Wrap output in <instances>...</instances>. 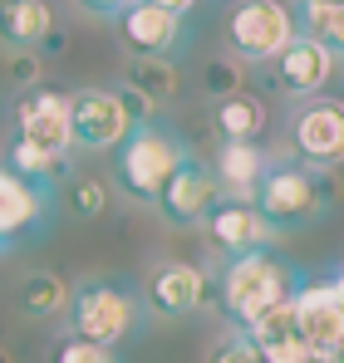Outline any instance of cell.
<instances>
[{"instance_id": "6da1fadb", "label": "cell", "mask_w": 344, "mask_h": 363, "mask_svg": "<svg viewBox=\"0 0 344 363\" xmlns=\"http://www.w3.org/2000/svg\"><path fill=\"white\" fill-rule=\"evenodd\" d=\"M300 290V270L271 255V250H256V255H236L222 270V309L236 324V334H246L251 324H261L266 314L286 309Z\"/></svg>"}, {"instance_id": "7a4b0ae2", "label": "cell", "mask_w": 344, "mask_h": 363, "mask_svg": "<svg viewBox=\"0 0 344 363\" xmlns=\"http://www.w3.org/2000/svg\"><path fill=\"white\" fill-rule=\"evenodd\" d=\"M69 334L84 339V344H99L114 354L118 344L138 339L143 329V300L128 280L114 275H94V280H79L69 290Z\"/></svg>"}, {"instance_id": "3957f363", "label": "cell", "mask_w": 344, "mask_h": 363, "mask_svg": "<svg viewBox=\"0 0 344 363\" xmlns=\"http://www.w3.org/2000/svg\"><path fill=\"white\" fill-rule=\"evenodd\" d=\"M114 152H118V157H114L118 186H123L128 196L148 201V206H158V196H163L168 177L187 162V157H192V152H187V143L172 133L168 123H158V118L133 123V133L118 143Z\"/></svg>"}, {"instance_id": "277c9868", "label": "cell", "mask_w": 344, "mask_h": 363, "mask_svg": "<svg viewBox=\"0 0 344 363\" xmlns=\"http://www.w3.org/2000/svg\"><path fill=\"white\" fill-rule=\"evenodd\" d=\"M335 201V172H310L300 162H271L266 177L256 182L251 206L261 211V221L271 231H300L315 216H325Z\"/></svg>"}, {"instance_id": "5b68a950", "label": "cell", "mask_w": 344, "mask_h": 363, "mask_svg": "<svg viewBox=\"0 0 344 363\" xmlns=\"http://www.w3.org/2000/svg\"><path fill=\"white\" fill-rule=\"evenodd\" d=\"M290 152L310 172L344 167V99H335V94L305 99L290 118Z\"/></svg>"}, {"instance_id": "8992f818", "label": "cell", "mask_w": 344, "mask_h": 363, "mask_svg": "<svg viewBox=\"0 0 344 363\" xmlns=\"http://www.w3.org/2000/svg\"><path fill=\"white\" fill-rule=\"evenodd\" d=\"M295 35H300L295 10L290 5H276V0H246V5L231 10V20H227L231 50H236V60H246V64L281 60Z\"/></svg>"}, {"instance_id": "52a82bcc", "label": "cell", "mask_w": 344, "mask_h": 363, "mask_svg": "<svg viewBox=\"0 0 344 363\" xmlns=\"http://www.w3.org/2000/svg\"><path fill=\"white\" fill-rule=\"evenodd\" d=\"M290 314H295V334L310 349V363H344V314L335 280H300Z\"/></svg>"}, {"instance_id": "ba28073f", "label": "cell", "mask_w": 344, "mask_h": 363, "mask_svg": "<svg viewBox=\"0 0 344 363\" xmlns=\"http://www.w3.org/2000/svg\"><path fill=\"white\" fill-rule=\"evenodd\" d=\"M128 133H133V113L123 108V99L114 89H79V94H69V147L104 152V147H118Z\"/></svg>"}, {"instance_id": "9c48e42d", "label": "cell", "mask_w": 344, "mask_h": 363, "mask_svg": "<svg viewBox=\"0 0 344 363\" xmlns=\"http://www.w3.org/2000/svg\"><path fill=\"white\" fill-rule=\"evenodd\" d=\"M15 138L50 147V152H69V94L59 84H35L15 99Z\"/></svg>"}, {"instance_id": "30bf717a", "label": "cell", "mask_w": 344, "mask_h": 363, "mask_svg": "<svg viewBox=\"0 0 344 363\" xmlns=\"http://www.w3.org/2000/svg\"><path fill=\"white\" fill-rule=\"evenodd\" d=\"M138 300L148 304L153 314H163V319H182V314L202 309V300H207V275L192 260H158L148 270Z\"/></svg>"}, {"instance_id": "8fae6325", "label": "cell", "mask_w": 344, "mask_h": 363, "mask_svg": "<svg viewBox=\"0 0 344 363\" xmlns=\"http://www.w3.org/2000/svg\"><path fill=\"white\" fill-rule=\"evenodd\" d=\"M192 5H168V0H143V5H128L118 15V30L128 40L133 55H148V60H168V50L182 40V20H187Z\"/></svg>"}, {"instance_id": "7c38bea8", "label": "cell", "mask_w": 344, "mask_h": 363, "mask_svg": "<svg viewBox=\"0 0 344 363\" xmlns=\"http://www.w3.org/2000/svg\"><path fill=\"white\" fill-rule=\"evenodd\" d=\"M217 201H222L217 177H212L197 157H187V162L168 177L163 196H158V211H163V221H172V226H202V221L212 216Z\"/></svg>"}, {"instance_id": "4fadbf2b", "label": "cell", "mask_w": 344, "mask_h": 363, "mask_svg": "<svg viewBox=\"0 0 344 363\" xmlns=\"http://www.w3.org/2000/svg\"><path fill=\"white\" fill-rule=\"evenodd\" d=\"M202 226H207L212 245H217L227 260H236V255H256V250H266L271 236H276V231L261 221V211H256L251 201H241V196H222Z\"/></svg>"}, {"instance_id": "5bb4252c", "label": "cell", "mask_w": 344, "mask_h": 363, "mask_svg": "<svg viewBox=\"0 0 344 363\" xmlns=\"http://www.w3.org/2000/svg\"><path fill=\"white\" fill-rule=\"evenodd\" d=\"M335 69H340V60H335L325 45H315L310 35H295L290 50L276 60L281 89L295 94V99H315V94H325V84L335 79Z\"/></svg>"}, {"instance_id": "9a60e30c", "label": "cell", "mask_w": 344, "mask_h": 363, "mask_svg": "<svg viewBox=\"0 0 344 363\" xmlns=\"http://www.w3.org/2000/svg\"><path fill=\"white\" fill-rule=\"evenodd\" d=\"M5 172L15 182H25L35 196L50 201V191L64 186V177H69V152H50V147H35V143L10 138V147H5Z\"/></svg>"}, {"instance_id": "2e32d148", "label": "cell", "mask_w": 344, "mask_h": 363, "mask_svg": "<svg viewBox=\"0 0 344 363\" xmlns=\"http://www.w3.org/2000/svg\"><path fill=\"white\" fill-rule=\"evenodd\" d=\"M266 152H261V143H222L217 147V167H212V177L217 186L227 191V196H241V201H251V191H256V182L266 177Z\"/></svg>"}, {"instance_id": "e0dca14e", "label": "cell", "mask_w": 344, "mask_h": 363, "mask_svg": "<svg viewBox=\"0 0 344 363\" xmlns=\"http://www.w3.org/2000/svg\"><path fill=\"white\" fill-rule=\"evenodd\" d=\"M50 35H55V15L45 0H0V40L15 55L45 45Z\"/></svg>"}, {"instance_id": "ac0fdd59", "label": "cell", "mask_w": 344, "mask_h": 363, "mask_svg": "<svg viewBox=\"0 0 344 363\" xmlns=\"http://www.w3.org/2000/svg\"><path fill=\"white\" fill-rule=\"evenodd\" d=\"M246 339L256 344L261 363H310L305 339L295 334V314H290V304H286V309H276V314H266L261 324H251Z\"/></svg>"}, {"instance_id": "d6986e66", "label": "cell", "mask_w": 344, "mask_h": 363, "mask_svg": "<svg viewBox=\"0 0 344 363\" xmlns=\"http://www.w3.org/2000/svg\"><path fill=\"white\" fill-rule=\"evenodd\" d=\"M45 216V196H35L25 182H15L5 167H0V250L20 236H30Z\"/></svg>"}, {"instance_id": "ffe728a7", "label": "cell", "mask_w": 344, "mask_h": 363, "mask_svg": "<svg viewBox=\"0 0 344 363\" xmlns=\"http://www.w3.org/2000/svg\"><path fill=\"white\" fill-rule=\"evenodd\" d=\"M212 123H217L222 143H261V133H266V104H261L256 94L236 89L227 99H217Z\"/></svg>"}, {"instance_id": "44dd1931", "label": "cell", "mask_w": 344, "mask_h": 363, "mask_svg": "<svg viewBox=\"0 0 344 363\" xmlns=\"http://www.w3.org/2000/svg\"><path fill=\"white\" fill-rule=\"evenodd\" d=\"M123 79H128V94H133V99H143L148 108H153V104L177 99V89H182L177 64H172V60H148V55H128Z\"/></svg>"}, {"instance_id": "7402d4cb", "label": "cell", "mask_w": 344, "mask_h": 363, "mask_svg": "<svg viewBox=\"0 0 344 363\" xmlns=\"http://www.w3.org/2000/svg\"><path fill=\"white\" fill-rule=\"evenodd\" d=\"M300 10V30L315 40V45H325L335 60L344 55V0H305V5H295Z\"/></svg>"}, {"instance_id": "603a6c76", "label": "cell", "mask_w": 344, "mask_h": 363, "mask_svg": "<svg viewBox=\"0 0 344 363\" xmlns=\"http://www.w3.org/2000/svg\"><path fill=\"white\" fill-rule=\"evenodd\" d=\"M20 309L30 319H55L59 309H69V285L59 280L55 270H35L25 285H20Z\"/></svg>"}, {"instance_id": "cb8c5ba5", "label": "cell", "mask_w": 344, "mask_h": 363, "mask_svg": "<svg viewBox=\"0 0 344 363\" xmlns=\"http://www.w3.org/2000/svg\"><path fill=\"white\" fill-rule=\"evenodd\" d=\"M64 206H69L79 221H94V216H104V206H109V186L99 177H89V172H69V177H64Z\"/></svg>"}, {"instance_id": "d4e9b609", "label": "cell", "mask_w": 344, "mask_h": 363, "mask_svg": "<svg viewBox=\"0 0 344 363\" xmlns=\"http://www.w3.org/2000/svg\"><path fill=\"white\" fill-rule=\"evenodd\" d=\"M50 363H118V354L99 349V344H84L74 334H59L55 349H50Z\"/></svg>"}, {"instance_id": "484cf974", "label": "cell", "mask_w": 344, "mask_h": 363, "mask_svg": "<svg viewBox=\"0 0 344 363\" xmlns=\"http://www.w3.org/2000/svg\"><path fill=\"white\" fill-rule=\"evenodd\" d=\"M212 363H261V354H256V344H251L246 334H227V339L217 344Z\"/></svg>"}, {"instance_id": "4316f807", "label": "cell", "mask_w": 344, "mask_h": 363, "mask_svg": "<svg viewBox=\"0 0 344 363\" xmlns=\"http://www.w3.org/2000/svg\"><path fill=\"white\" fill-rule=\"evenodd\" d=\"M207 79H212V94H217V99H227V94L241 89V84H236V64H227V60L207 64Z\"/></svg>"}, {"instance_id": "83f0119b", "label": "cell", "mask_w": 344, "mask_h": 363, "mask_svg": "<svg viewBox=\"0 0 344 363\" xmlns=\"http://www.w3.org/2000/svg\"><path fill=\"white\" fill-rule=\"evenodd\" d=\"M10 79H15L20 89H35V60H30V55H15V60H10Z\"/></svg>"}, {"instance_id": "f1b7e54d", "label": "cell", "mask_w": 344, "mask_h": 363, "mask_svg": "<svg viewBox=\"0 0 344 363\" xmlns=\"http://www.w3.org/2000/svg\"><path fill=\"white\" fill-rule=\"evenodd\" d=\"M335 295H340V314H344V270L335 275Z\"/></svg>"}]
</instances>
